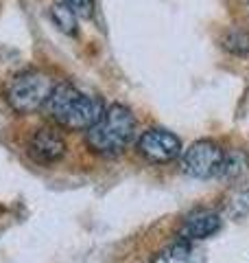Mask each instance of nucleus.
Listing matches in <instances>:
<instances>
[{
	"instance_id": "nucleus-1",
	"label": "nucleus",
	"mask_w": 249,
	"mask_h": 263,
	"mask_svg": "<svg viewBox=\"0 0 249 263\" xmlns=\"http://www.w3.org/2000/svg\"><path fill=\"white\" fill-rule=\"evenodd\" d=\"M46 110L64 127L90 129L101 119L103 103L72 84H57L46 101Z\"/></svg>"
},
{
	"instance_id": "nucleus-2",
	"label": "nucleus",
	"mask_w": 249,
	"mask_h": 263,
	"mask_svg": "<svg viewBox=\"0 0 249 263\" xmlns=\"http://www.w3.org/2000/svg\"><path fill=\"white\" fill-rule=\"evenodd\" d=\"M136 136V119L129 108L114 103L107 110H103L92 127L88 129L86 141L88 147L94 154L101 156H118L127 149V145Z\"/></svg>"
},
{
	"instance_id": "nucleus-3",
	"label": "nucleus",
	"mask_w": 249,
	"mask_h": 263,
	"mask_svg": "<svg viewBox=\"0 0 249 263\" xmlns=\"http://www.w3.org/2000/svg\"><path fill=\"white\" fill-rule=\"evenodd\" d=\"M53 88L55 84L46 72L22 70L7 86V101H9V105L15 112L29 114V112L39 110L42 105H46Z\"/></svg>"
},
{
	"instance_id": "nucleus-4",
	"label": "nucleus",
	"mask_w": 249,
	"mask_h": 263,
	"mask_svg": "<svg viewBox=\"0 0 249 263\" xmlns=\"http://www.w3.org/2000/svg\"><path fill=\"white\" fill-rule=\"evenodd\" d=\"M223 162H225V152L212 141H197L181 156L184 174L193 178H201V180L221 176Z\"/></svg>"
},
{
	"instance_id": "nucleus-5",
	"label": "nucleus",
	"mask_w": 249,
	"mask_h": 263,
	"mask_svg": "<svg viewBox=\"0 0 249 263\" xmlns=\"http://www.w3.org/2000/svg\"><path fill=\"white\" fill-rule=\"evenodd\" d=\"M138 152L144 156L149 162H171L181 154L179 138L169 129L151 127L138 138Z\"/></svg>"
},
{
	"instance_id": "nucleus-6",
	"label": "nucleus",
	"mask_w": 249,
	"mask_h": 263,
	"mask_svg": "<svg viewBox=\"0 0 249 263\" xmlns=\"http://www.w3.org/2000/svg\"><path fill=\"white\" fill-rule=\"evenodd\" d=\"M29 154L37 162H57L66 154V141L57 129L39 127L29 141Z\"/></svg>"
},
{
	"instance_id": "nucleus-7",
	"label": "nucleus",
	"mask_w": 249,
	"mask_h": 263,
	"mask_svg": "<svg viewBox=\"0 0 249 263\" xmlns=\"http://www.w3.org/2000/svg\"><path fill=\"white\" fill-rule=\"evenodd\" d=\"M221 224H223V219H221L219 213H214V211H193L184 221H181L177 239H184L188 243L197 241V239H205V237H212L214 233H219Z\"/></svg>"
},
{
	"instance_id": "nucleus-8",
	"label": "nucleus",
	"mask_w": 249,
	"mask_h": 263,
	"mask_svg": "<svg viewBox=\"0 0 249 263\" xmlns=\"http://www.w3.org/2000/svg\"><path fill=\"white\" fill-rule=\"evenodd\" d=\"M151 263H190V243L184 239H175L155 252Z\"/></svg>"
},
{
	"instance_id": "nucleus-9",
	"label": "nucleus",
	"mask_w": 249,
	"mask_h": 263,
	"mask_svg": "<svg viewBox=\"0 0 249 263\" xmlns=\"http://www.w3.org/2000/svg\"><path fill=\"white\" fill-rule=\"evenodd\" d=\"M249 213V189H236L227 197V215L230 217H245Z\"/></svg>"
},
{
	"instance_id": "nucleus-10",
	"label": "nucleus",
	"mask_w": 249,
	"mask_h": 263,
	"mask_svg": "<svg viewBox=\"0 0 249 263\" xmlns=\"http://www.w3.org/2000/svg\"><path fill=\"white\" fill-rule=\"evenodd\" d=\"M245 167H247V156L243 152L225 154V162H223L221 176H225V178H238L245 171Z\"/></svg>"
},
{
	"instance_id": "nucleus-11",
	"label": "nucleus",
	"mask_w": 249,
	"mask_h": 263,
	"mask_svg": "<svg viewBox=\"0 0 249 263\" xmlns=\"http://www.w3.org/2000/svg\"><path fill=\"white\" fill-rule=\"evenodd\" d=\"M223 46L227 48L232 53H249V33L247 31H230L225 37H223Z\"/></svg>"
},
{
	"instance_id": "nucleus-12",
	"label": "nucleus",
	"mask_w": 249,
	"mask_h": 263,
	"mask_svg": "<svg viewBox=\"0 0 249 263\" xmlns=\"http://www.w3.org/2000/svg\"><path fill=\"white\" fill-rule=\"evenodd\" d=\"M53 18L55 22L59 24V27L64 31H68V33H74V24H77V13H74L72 9H68L66 5H55L53 7Z\"/></svg>"
},
{
	"instance_id": "nucleus-13",
	"label": "nucleus",
	"mask_w": 249,
	"mask_h": 263,
	"mask_svg": "<svg viewBox=\"0 0 249 263\" xmlns=\"http://www.w3.org/2000/svg\"><path fill=\"white\" fill-rule=\"evenodd\" d=\"M59 3L72 9L77 15H83V18H90L94 13V0H59Z\"/></svg>"
}]
</instances>
